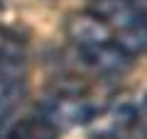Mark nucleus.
I'll return each mask as SVG.
<instances>
[{"label":"nucleus","instance_id":"6","mask_svg":"<svg viewBox=\"0 0 147 139\" xmlns=\"http://www.w3.org/2000/svg\"><path fill=\"white\" fill-rule=\"evenodd\" d=\"M113 41L120 46L123 51H127L130 56H140L147 51V22L135 27H127V29H118L113 32Z\"/></svg>","mask_w":147,"mask_h":139},{"label":"nucleus","instance_id":"1","mask_svg":"<svg viewBox=\"0 0 147 139\" xmlns=\"http://www.w3.org/2000/svg\"><path fill=\"white\" fill-rule=\"evenodd\" d=\"M93 115L96 108L79 95H57L39 105V117L47 120L54 129H69L76 124H84Z\"/></svg>","mask_w":147,"mask_h":139},{"label":"nucleus","instance_id":"3","mask_svg":"<svg viewBox=\"0 0 147 139\" xmlns=\"http://www.w3.org/2000/svg\"><path fill=\"white\" fill-rule=\"evenodd\" d=\"M91 12L98 15L113 32L127 29V27H135V25L147 22L145 12L137 10V5L132 0H93Z\"/></svg>","mask_w":147,"mask_h":139},{"label":"nucleus","instance_id":"5","mask_svg":"<svg viewBox=\"0 0 147 139\" xmlns=\"http://www.w3.org/2000/svg\"><path fill=\"white\" fill-rule=\"evenodd\" d=\"M3 139H57V129L42 117H25L3 129Z\"/></svg>","mask_w":147,"mask_h":139},{"label":"nucleus","instance_id":"4","mask_svg":"<svg viewBox=\"0 0 147 139\" xmlns=\"http://www.w3.org/2000/svg\"><path fill=\"white\" fill-rule=\"evenodd\" d=\"M66 34L74 44L81 46H93V44H105V41H113V32L110 27L100 20L93 12H81V15L69 17L66 22Z\"/></svg>","mask_w":147,"mask_h":139},{"label":"nucleus","instance_id":"7","mask_svg":"<svg viewBox=\"0 0 147 139\" xmlns=\"http://www.w3.org/2000/svg\"><path fill=\"white\" fill-rule=\"evenodd\" d=\"M142 112H145V115H147V98H145V100H142Z\"/></svg>","mask_w":147,"mask_h":139},{"label":"nucleus","instance_id":"2","mask_svg":"<svg viewBox=\"0 0 147 139\" xmlns=\"http://www.w3.org/2000/svg\"><path fill=\"white\" fill-rule=\"evenodd\" d=\"M81 56H84L86 66H91L96 73H103V76H118L132 66V56L123 51L115 41L81 46Z\"/></svg>","mask_w":147,"mask_h":139}]
</instances>
